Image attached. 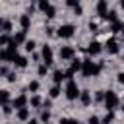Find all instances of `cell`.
Masks as SVG:
<instances>
[{"label": "cell", "mask_w": 124, "mask_h": 124, "mask_svg": "<svg viewBox=\"0 0 124 124\" xmlns=\"http://www.w3.org/2000/svg\"><path fill=\"white\" fill-rule=\"evenodd\" d=\"M89 29H91V31H97V23H95V21H89Z\"/></svg>", "instance_id": "37"}, {"label": "cell", "mask_w": 124, "mask_h": 124, "mask_svg": "<svg viewBox=\"0 0 124 124\" xmlns=\"http://www.w3.org/2000/svg\"><path fill=\"white\" fill-rule=\"evenodd\" d=\"M2 31L4 33H10L12 31V21L10 19H2Z\"/></svg>", "instance_id": "21"}, {"label": "cell", "mask_w": 124, "mask_h": 124, "mask_svg": "<svg viewBox=\"0 0 124 124\" xmlns=\"http://www.w3.org/2000/svg\"><path fill=\"white\" fill-rule=\"evenodd\" d=\"M14 41H16V45H21V43H27V41H25V31H19V33H16V37H14Z\"/></svg>", "instance_id": "16"}, {"label": "cell", "mask_w": 124, "mask_h": 124, "mask_svg": "<svg viewBox=\"0 0 124 124\" xmlns=\"http://www.w3.org/2000/svg\"><path fill=\"white\" fill-rule=\"evenodd\" d=\"M120 6H122V8H124V0H122V2H120Z\"/></svg>", "instance_id": "42"}, {"label": "cell", "mask_w": 124, "mask_h": 124, "mask_svg": "<svg viewBox=\"0 0 124 124\" xmlns=\"http://www.w3.org/2000/svg\"><path fill=\"white\" fill-rule=\"evenodd\" d=\"M107 6H108V4H107L105 0L97 2V14H99L101 17H105V16H107Z\"/></svg>", "instance_id": "11"}, {"label": "cell", "mask_w": 124, "mask_h": 124, "mask_svg": "<svg viewBox=\"0 0 124 124\" xmlns=\"http://www.w3.org/2000/svg\"><path fill=\"white\" fill-rule=\"evenodd\" d=\"M29 91L37 93V91H39V81H29Z\"/></svg>", "instance_id": "29"}, {"label": "cell", "mask_w": 124, "mask_h": 124, "mask_svg": "<svg viewBox=\"0 0 124 124\" xmlns=\"http://www.w3.org/2000/svg\"><path fill=\"white\" fill-rule=\"evenodd\" d=\"M0 101H2V105H10V91L8 89L0 91Z\"/></svg>", "instance_id": "13"}, {"label": "cell", "mask_w": 124, "mask_h": 124, "mask_svg": "<svg viewBox=\"0 0 124 124\" xmlns=\"http://www.w3.org/2000/svg\"><path fill=\"white\" fill-rule=\"evenodd\" d=\"M122 33H124V25H122Z\"/></svg>", "instance_id": "43"}, {"label": "cell", "mask_w": 124, "mask_h": 124, "mask_svg": "<svg viewBox=\"0 0 124 124\" xmlns=\"http://www.w3.org/2000/svg\"><path fill=\"white\" fill-rule=\"evenodd\" d=\"M66 4H68V6H72V8H76V6H79V4H78V0H68Z\"/></svg>", "instance_id": "35"}, {"label": "cell", "mask_w": 124, "mask_h": 124, "mask_svg": "<svg viewBox=\"0 0 124 124\" xmlns=\"http://www.w3.org/2000/svg\"><path fill=\"white\" fill-rule=\"evenodd\" d=\"M101 50H103V46H101V43H97V41L89 43V46H87V52H89V54H93V56H95V54H99Z\"/></svg>", "instance_id": "9"}, {"label": "cell", "mask_w": 124, "mask_h": 124, "mask_svg": "<svg viewBox=\"0 0 124 124\" xmlns=\"http://www.w3.org/2000/svg\"><path fill=\"white\" fill-rule=\"evenodd\" d=\"M29 23H31V19H29V16H27V14H23V16L19 17V25H21V29H23V31H27V27H29Z\"/></svg>", "instance_id": "12"}, {"label": "cell", "mask_w": 124, "mask_h": 124, "mask_svg": "<svg viewBox=\"0 0 124 124\" xmlns=\"http://www.w3.org/2000/svg\"><path fill=\"white\" fill-rule=\"evenodd\" d=\"M64 93H66V99L68 101H76L79 95H81V91L78 89V83L74 81V79H68V83H66V89H64Z\"/></svg>", "instance_id": "2"}, {"label": "cell", "mask_w": 124, "mask_h": 124, "mask_svg": "<svg viewBox=\"0 0 124 124\" xmlns=\"http://www.w3.org/2000/svg\"><path fill=\"white\" fill-rule=\"evenodd\" d=\"M45 14H46V17H54V16H56V8L50 4V6L46 8V12H45Z\"/></svg>", "instance_id": "25"}, {"label": "cell", "mask_w": 124, "mask_h": 124, "mask_svg": "<svg viewBox=\"0 0 124 124\" xmlns=\"http://www.w3.org/2000/svg\"><path fill=\"white\" fill-rule=\"evenodd\" d=\"M48 6H50V2H48V0H41V2H39V10H43V12H46V8H48Z\"/></svg>", "instance_id": "27"}, {"label": "cell", "mask_w": 124, "mask_h": 124, "mask_svg": "<svg viewBox=\"0 0 124 124\" xmlns=\"http://www.w3.org/2000/svg\"><path fill=\"white\" fill-rule=\"evenodd\" d=\"M2 112L8 116V114H12V105H2Z\"/></svg>", "instance_id": "34"}, {"label": "cell", "mask_w": 124, "mask_h": 124, "mask_svg": "<svg viewBox=\"0 0 124 124\" xmlns=\"http://www.w3.org/2000/svg\"><path fill=\"white\" fill-rule=\"evenodd\" d=\"M46 70H48V66H46V64H41V66L37 68V74H39V76H45Z\"/></svg>", "instance_id": "28"}, {"label": "cell", "mask_w": 124, "mask_h": 124, "mask_svg": "<svg viewBox=\"0 0 124 124\" xmlns=\"http://www.w3.org/2000/svg\"><path fill=\"white\" fill-rule=\"evenodd\" d=\"M48 120H50V112L48 110H43L41 112V122H48Z\"/></svg>", "instance_id": "30"}, {"label": "cell", "mask_w": 124, "mask_h": 124, "mask_svg": "<svg viewBox=\"0 0 124 124\" xmlns=\"http://www.w3.org/2000/svg\"><path fill=\"white\" fill-rule=\"evenodd\" d=\"M74 54H76L74 46H60V50H58V56L62 60H70V58H74Z\"/></svg>", "instance_id": "5"}, {"label": "cell", "mask_w": 124, "mask_h": 124, "mask_svg": "<svg viewBox=\"0 0 124 124\" xmlns=\"http://www.w3.org/2000/svg\"><path fill=\"white\" fill-rule=\"evenodd\" d=\"M118 81L124 85V72H120V74H118Z\"/></svg>", "instance_id": "38"}, {"label": "cell", "mask_w": 124, "mask_h": 124, "mask_svg": "<svg viewBox=\"0 0 124 124\" xmlns=\"http://www.w3.org/2000/svg\"><path fill=\"white\" fill-rule=\"evenodd\" d=\"M14 64H16L17 68H25V66H27V58H25V56H17Z\"/></svg>", "instance_id": "20"}, {"label": "cell", "mask_w": 124, "mask_h": 124, "mask_svg": "<svg viewBox=\"0 0 124 124\" xmlns=\"http://www.w3.org/2000/svg\"><path fill=\"white\" fill-rule=\"evenodd\" d=\"M105 107H107V112L110 110H114L116 107H118V95L114 93V91H107L105 93Z\"/></svg>", "instance_id": "3"}, {"label": "cell", "mask_w": 124, "mask_h": 124, "mask_svg": "<svg viewBox=\"0 0 124 124\" xmlns=\"http://www.w3.org/2000/svg\"><path fill=\"white\" fill-rule=\"evenodd\" d=\"M48 95H50V99H56V97L60 95V85H52V87L48 89Z\"/></svg>", "instance_id": "17"}, {"label": "cell", "mask_w": 124, "mask_h": 124, "mask_svg": "<svg viewBox=\"0 0 124 124\" xmlns=\"http://www.w3.org/2000/svg\"><path fill=\"white\" fill-rule=\"evenodd\" d=\"M112 120H114V114H112V112L108 110V112H107V114L103 116V120H101V124H110Z\"/></svg>", "instance_id": "22"}, {"label": "cell", "mask_w": 124, "mask_h": 124, "mask_svg": "<svg viewBox=\"0 0 124 124\" xmlns=\"http://www.w3.org/2000/svg\"><path fill=\"white\" fill-rule=\"evenodd\" d=\"M74 31H76V27H74L72 23H64V25H60V27H58V35H60V37H64V39L72 37V35H74Z\"/></svg>", "instance_id": "4"}, {"label": "cell", "mask_w": 124, "mask_h": 124, "mask_svg": "<svg viewBox=\"0 0 124 124\" xmlns=\"http://www.w3.org/2000/svg\"><path fill=\"white\" fill-rule=\"evenodd\" d=\"M17 118L19 120H29V108H19L17 110Z\"/></svg>", "instance_id": "18"}, {"label": "cell", "mask_w": 124, "mask_h": 124, "mask_svg": "<svg viewBox=\"0 0 124 124\" xmlns=\"http://www.w3.org/2000/svg\"><path fill=\"white\" fill-rule=\"evenodd\" d=\"M8 81H16V74H8Z\"/></svg>", "instance_id": "40"}, {"label": "cell", "mask_w": 124, "mask_h": 124, "mask_svg": "<svg viewBox=\"0 0 124 124\" xmlns=\"http://www.w3.org/2000/svg\"><path fill=\"white\" fill-rule=\"evenodd\" d=\"M60 124H79V122L74 118H60Z\"/></svg>", "instance_id": "32"}, {"label": "cell", "mask_w": 124, "mask_h": 124, "mask_svg": "<svg viewBox=\"0 0 124 124\" xmlns=\"http://www.w3.org/2000/svg\"><path fill=\"white\" fill-rule=\"evenodd\" d=\"M0 74H2V76H6V74H8V68H6V66H2V68H0Z\"/></svg>", "instance_id": "39"}, {"label": "cell", "mask_w": 124, "mask_h": 124, "mask_svg": "<svg viewBox=\"0 0 124 124\" xmlns=\"http://www.w3.org/2000/svg\"><path fill=\"white\" fill-rule=\"evenodd\" d=\"M79 103H81V105H89V103H91V95H89V91H81V95H79Z\"/></svg>", "instance_id": "14"}, {"label": "cell", "mask_w": 124, "mask_h": 124, "mask_svg": "<svg viewBox=\"0 0 124 124\" xmlns=\"http://www.w3.org/2000/svg\"><path fill=\"white\" fill-rule=\"evenodd\" d=\"M122 112H124V108H122Z\"/></svg>", "instance_id": "44"}, {"label": "cell", "mask_w": 124, "mask_h": 124, "mask_svg": "<svg viewBox=\"0 0 124 124\" xmlns=\"http://www.w3.org/2000/svg\"><path fill=\"white\" fill-rule=\"evenodd\" d=\"M103 19H107V21H112V23H114V21H118V14H116L114 10H110V12H107V16H105Z\"/></svg>", "instance_id": "15"}, {"label": "cell", "mask_w": 124, "mask_h": 124, "mask_svg": "<svg viewBox=\"0 0 124 124\" xmlns=\"http://www.w3.org/2000/svg\"><path fill=\"white\" fill-rule=\"evenodd\" d=\"M10 43H12L10 35H8V33H2V35H0V46H6V45H10Z\"/></svg>", "instance_id": "19"}, {"label": "cell", "mask_w": 124, "mask_h": 124, "mask_svg": "<svg viewBox=\"0 0 124 124\" xmlns=\"http://www.w3.org/2000/svg\"><path fill=\"white\" fill-rule=\"evenodd\" d=\"M105 48L110 52V54H116L118 50H120V46H118V41H114V39H110V41H107V45H105Z\"/></svg>", "instance_id": "8"}, {"label": "cell", "mask_w": 124, "mask_h": 124, "mask_svg": "<svg viewBox=\"0 0 124 124\" xmlns=\"http://www.w3.org/2000/svg\"><path fill=\"white\" fill-rule=\"evenodd\" d=\"M74 12H76V16H79V14L83 12V8H81V6H76V8H74Z\"/></svg>", "instance_id": "36"}, {"label": "cell", "mask_w": 124, "mask_h": 124, "mask_svg": "<svg viewBox=\"0 0 124 124\" xmlns=\"http://www.w3.org/2000/svg\"><path fill=\"white\" fill-rule=\"evenodd\" d=\"M101 68H103V62L95 64V62H91V60L87 58V60H83V66H81V74H83L85 78H91V76H97V74L101 72Z\"/></svg>", "instance_id": "1"}, {"label": "cell", "mask_w": 124, "mask_h": 124, "mask_svg": "<svg viewBox=\"0 0 124 124\" xmlns=\"http://www.w3.org/2000/svg\"><path fill=\"white\" fill-rule=\"evenodd\" d=\"M122 25H124V23H120V21H114V23H112V27H110V31H112V33H118V31L122 29Z\"/></svg>", "instance_id": "26"}, {"label": "cell", "mask_w": 124, "mask_h": 124, "mask_svg": "<svg viewBox=\"0 0 124 124\" xmlns=\"http://www.w3.org/2000/svg\"><path fill=\"white\" fill-rule=\"evenodd\" d=\"M31 105H33V107H41V105H45V103L41 101L39 95H33V97H31Z\"/></svg>", "instance_id": "24"}, {"label": "cell", "mask_w": 124, "mask_h": 124, "mask_svg": "<svg viewBox=\"0 0 124 124\" xmlns=\"http://www.w3.org/2000/svg\"><path fill=\"white\" fill-rule=\"evenodd\" d=\"M105 93L107 91H97L95 93V101H105Z\"/></svg>", "instance_id": "33"}, {"label": "cell", "mask_w": 124, "mask_h": 124, "mask_svg": "<svg viewBox=\"0 0 124 124\" xmlns=\"http://www.w3.org/2000/svg\"><path fill=\"white\" fill-rule=\"evenodd\" d=\"M43 58H45V64H46V66H50V64L54 62V60H52V48H50L48 45L43 46Z\"/></svg>", "instance_id": "7"}, {"label": "cell", "mask_w": 124, "mask_h": 124, "mask_svg": "<svg viewBox=\"0 0 124 124\" xmlns=\"http://www.w3.org/2000/svg\"><path fill=\"white\" fill-rule=\"evenodd\" d=\"M35 46H37V43H35L33 39L25 43V50H27V52H33V50H35Z\"/></svg>", "instance_id": "23"}, {"label": "cell", "mask_w": 124, "mask_h": 124, "mask_svg": "<svg viewBox=\"0 0 124 124\" xmlns=\"http://www.w3.org/2000/svg\"><path fill=\"white\" fill-rule=\"evenodd\" d=\"M87 124H101V120H99V116H95V114H91V116L87 118Z\"/></svg>", "instance_id": "31"}, {"label": "cell", "mask_w": 124, "mask_h": 124, "mask_svg": "<svg viewBox=\"0 0 124 124\" xmlns=\"http://www.w3.org/2000/svg\"><path fill=\"white\" fill-rule=\"evenodd\" d=\"M27 124H39V120H35V118H31V120H29Z\"/></svg>", "instance_id": "41"}, {"label": "cell", "mask_w": 124, "mask_h": 124, "mask_svg": "<svg viewBox=\"0 0 124 124\" xmlns=\"http://www.w3.org/2000/svg\"><path fill=\"white\" fill-rule=\"evenodd\" d=\"M52 79H54V85H60L62 79H66V72H62V70H54V72H52Z\"/></svg>", "instance_id": "10"}, {"label": "cell", "mask_w": 124, "mask_h": 124, "mask_svg": "<svg viewBox=\"0 0 124 124\" xmlns=\"http://www.w3.org/2000/svg\"><path fill=\"white\" fill-rule=\"evenodd\" d=\"M25 105H27V97L21 93V95H17L14 101H12V107L16 108V110H19V108H25Z\"/></svg>", "instance_id": "6"}]
</instances>
